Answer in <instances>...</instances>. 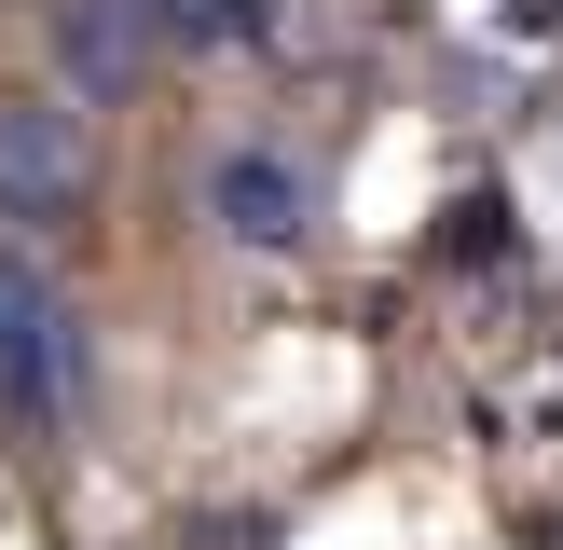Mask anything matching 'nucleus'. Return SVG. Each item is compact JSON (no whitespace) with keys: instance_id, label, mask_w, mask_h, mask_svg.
Here are the masks:
<instances>
[{"instance_id":"7ed1b4c3","label":"nucleus","mask_w":563,"mask_h":550,"mask_svg":"<svg viewBox=\"0 0 563 550\" xmlns=\"http://www.w3.org/2000/svg\"><path fill=\"white\" fill-rule=\"evenodd\" d=\"M152 0H55V69L82 82V97H124L137 69H152Z\"/></svg>"},{"instance_id":"39448f33","label":"nucleus","mask_w":563,"mask_h":550,"mask_svg":"<svg viewBox=\"0 0 563 550\" xmlns=\"http://www.w3.org/2000/svg\"><path fill=\"white\" fill-rule=\"evenodd\" d=\"M165 28H179V42H262L275 28V0H152Z\"/></svg>"},{"instance_id":"f03ea898","label":"nucleus","mask_w":563,"mask_h":550,"mask_svg":"<svg viewBox=\"0 0 563 550\" xmlns=\"http://www.w3.org/2000/svg\"><path fill=\"white\" fill-rule=\"evenodd\" d=\"M82 207V138L55 97H0V220H69Z\"/></svg>"},{"instance_id":"f257e3e1","label":"nucleus","mask_w":563,"mask_h":550,"mask_svg":"<svg viewBox=\"0 0 563 550\" xmlns=\"http://www.w3.org/2000/svg\"><path fill=\"white\" fill-rule=\"evenodd\" d=\"M0 399H14V427H55L82 399V330L27 248H0Z\"/></svg>"},{"instance_id":"20e7f679","label":"nucleus","mask_w":563,"mask_h":550,"mask_svg":"<svg viewBox=\"0 0 563 550\" xmlns=\"http://www.w3.org/2000/svg\"><path fill=\"white\" fill-rule=\"evenodd\" d=\"M220 220H234V248H289L302 234V179L275 152H234L220 165Z\"/></svg>"}]
</instances>
